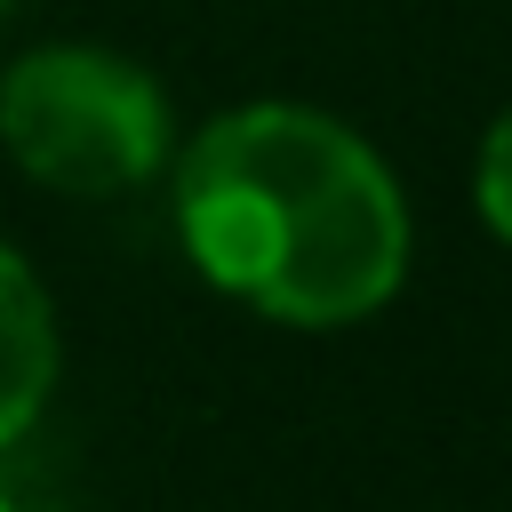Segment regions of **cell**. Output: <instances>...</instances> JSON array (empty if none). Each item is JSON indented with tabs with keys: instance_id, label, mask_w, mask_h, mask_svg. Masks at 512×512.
Here are the masks:
<instances>
[{
	"instance_id": "3957f363",
	"label": "cell",
	"mask_w": 512,
	"mask_h": 512,
	"mask_svg": "<svg viewBox=\"0 0 512 512\" xmlns=\"http://www.w3.org/2000/svg\"><path fill=\"white\" fill-rule=\"evenodd\" d=\"M48 376H56L48 296H40V280H32V272L8 256V240H0V448L40 416Z\"/></svg>"
},
{
	"instance_id": "5b68a950",
	"label": "cell",
	"mask_w": 512,
	"mask_h": 512,
	"mask_svg": "<svg viewBox=\"0 0 512 512\" xmlns=\"http://www.w3.org/2000/svg\"><path fill=\"white\" fill-rule=\"evenodd\" d=\"M0 512H16V504H8V496H0Z\"/></svg>"
},
{
	"instance_id": "6da1fadb",
	"label": "cell",
	"mask_w": 512,
	"mask_h": 512,
	"mask_svg": "<svg viewBox=\"0 0 512 512\" xmlns=\"http://www.w3.org/2000/svg\"><path fill=\"white\" fill-rule=\"evenodd\" d=\"M192 264L288 328L368 320L408 272V208L384 160L328 112L248 104L176 168Z\"/></svg>"
},
{
	"instance_id": "7a4b0ae2",
	"label": "cell",
	"mask_w": 512,
	"mask_h": 512,
	"mask_svg": "<svg viewBox=\"0 0 512 512\" xmlns=\"http://www.w3.org/2000/svg\"><path fill=\"white\" fill-rule=\"evenodd\" d=\"M0 144L24 176L72 200H112L160 168L168 104L104 48H32L0 80Z\"/></svg>"
},
{
	"instance_id": "277c9868",
	"label": "cell",
	"mask_w": 512,
	"mask_h": 512,
	"mask_svg": "<svg viewBox=\"0 0 512 512\" xmlns=\"http://www.w3.org/2000/svg\"><path fill=\"white\" fill-rule=\"evenodd\" d=\"M480 216H488L496 240H512V112L480 144Z\"/></svg>"
},
{
	"instance_id": "8992f818",
	"label": "cell",
	"mask_w": 512,
	"mask_h": 512,
	"mask_svg": "<svg viewBox=\"0 0 512 512\" xmlns=\"http://www.w3.org/2000/svg\"><path fill=\"white\" fill-rule=\"evenodd\" d=\"M0 16H8V0H0Z\"/></svg>"
}]
</instances>
